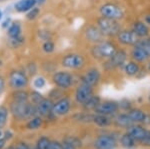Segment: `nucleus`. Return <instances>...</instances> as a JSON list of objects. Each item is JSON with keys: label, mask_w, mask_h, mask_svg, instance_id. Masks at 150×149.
<instances>
[{"label": "nucleus", "mask_w": 150, "mask_h": 149, "mask_svg": "<svg viewBox=\"0 0 150 149\" xmlns=\"http://www.w3.org/2000/svg\"><path fill=\"white\" fill-rule=\"evenodd\" d=\"M64 140L68 141V142L71 143L72 145H74L76 148H78V147H80V146H81V141L79 140L77 137H74V136H68V137H66Z\"/></svg>", "instance_id": "33"}, {"label": "nucleus", "mask_w": 150, "mask_h": 149, "mask_svg": "<svg viewBox=\"0 0 150 149\" xmlns=\"http://www.w3.org/2000/svg\"><path fill=\"white\" fill-rule=\"evenodd\" d=\"M133 32L135 33L139 38H145L149 34V29L146 24L143 22H135L133 24Z\"/></svg>", "instance_id": "21"}, {"label": "nucleus", "mask_w": 150, "mask_h": 149, "mask_svg": "<svg viewBox=\"0 0 150 149\" xmlns=\"http://www.w3.org/2000/svg\"><path fill=\"white\" fill-rule=\"evenodd\" d=\"M1 136H2V132H1V129H0V138H1Z\"/></svg>", "instance_id": "49"}, {"label": "nucleus", "mask_w": 150, "mask_h": 149, "mask_svg": "<svg viewBox=\"0 0 150 149\" xmlns=\"http://www.w3.org/2000/svg\"><path fill=\"white\" fill-rule=\"evenodd\" d=\"M132 58L137 62H144L145 60L148 58V55L145 53V51L138 45H134V48L132 49L131 52Z\"/></svg>", "instance_id": "24"}, {"label": "nucleus", "mask_w": 150, "mask_h": 149, "mask_svg": "<svg viewBox=\"0 0 150 149\" xmlns=\"http://www.w3.org/2000/svg\"><path fill=\"white\" fill-rule=\"evenodd\" d=\"M98 27L104 35H116L120 32V26L114 19L101 17L98 19Z\"/></svg>", "instance_id": "2"}, {"label": "nucleus", "mask_w": 150, "mask_h": 149, "mask_svg": "<svg viewBox=\"0 0 150 149\" xmlns=\"http://www.w3.org/2000/svg\"><path fill=\"white\" fill-rule=\"evenodd\" d=\"M12 96H13V101H19V102L28 101V98H29L28 93L21 89L16 90V92H14Z\"/></svg>", "instance_id": "28"}, {"label": "nucleus", "mask_w": 150, "mask_h": 149, "mask_svg": "<svg viewBox=\"0 0 150 149\" xmlns=\"http://www.w3.org/2000/svg\"><path fill=\"white\" fill-rule=\"evenodd\" d=\"M61 145H62V149H77L74 145H72L71 143L66 140H63V142L61 143Z\"/></svg>", "instance_id": "40"}, {"label": "nucleus", "mask_w": 150, "mask_h": 149, "mask_svg": "<svg viewBox=\"0 0 150 149\" xmlns=\"http://www.w3.org/2000/svg\"><path fill=\"white\" fill-rule=\"evenodd\" d=\"M9 83L13 89L19 90L26 87L28 84V78L23 72L12 71L9 76Z\"/></svg>", "instance_id": "6"}, {"label": "nucleus", "mask_w": 150, "mask_h": 149, "mask_svg": "<svg viewBox=\"0 0 150 149\" xmlns=\"http://www.w3.org/2000/svg\"><path fill=\"white\" fill-rule=\"evenodd\" d=\"M38 13H39V9L36 8V7H33L32 9H30L29 12L27 13V18L32 20V19H35L38 16Z\"/></svg>", "instance_id": "36"}, {"label": "nucleus", "mask_w": 150, "mask_h": 149, "mask_svg": "<svg viewBox=\"0 0 150 149\" xmlns=\"http://www.w3.org/2000/svg\"><path fill=\"white\" fill-rule=\"evenodd\" d=\"M144 20H145V23L148 24V25L150 26V14H149V15H146V16H145Z\"/></svg>", "instance_id": "45"}, {"label": "nucleus", "mask_w": 150, "mask_h": 149, "mask_svg": "<svg viewBox=\"0 0 150 149\" xmlns=\"http://www.w3.org/2000/svg\"><path fill=\"white\" fill-rule=\"evenodd\" d=\"M148 70L150 71V62H149V63H148Z\"/></svg>", "instance_id": "50"}, {"label": "nucleus", "mask_w": 150, "mask_h": 149, "mask_svg": "<svg viewBox=\"0 0 150 149\" xmlns=\"http://www.w3.org/2000/svg\"><path fill=\"white\" fill-rule=\"evenodd\" d=\"M0 1H3V0H0Z\"/></svg>", "instance_id": "52"}, {"label": "nucleus", "mask_w": 150, "mask_h": 149, "mask_svg": "<svg viewBox=\"0 0 150 149\" xmlns=\"http://www.w3.org/2000/svg\"><path fill=\"white\" fill-rule=\"evenodd\" d=\"M114 124L117 127L128 128L130 125H132L133 122L131 121V119H130V117L128 116L127 113H121L118 114L114 118Z\"/></svg>", "instance_id": "20"}, {"label": "nucleus", "mask_w": 150, "mask_h": 149, "mask_svg": "<svg viewBox=\"0 0 150 149\" xmlns=\"http://www.w3.org/2000/svg\"><path fill=\"white\" fill-rule=\"evenodd\" d=\"M119 109V104L114 101H104L100 102L98 106L95 108V113L96 114H102L109 116L111 114H114L115 112L118 111Z\"/></svg>", "instance_id": "10"}, {"label": "nucleus", "mask_w": 150, "mask_h": 149, "mask_svg": "<svg viewBox=\"0 0 150 149\" xmlns=\"http://www.w3.org/2000/svg\"><path fill=\"white\" fill-rule=\"evenodd\" d=\"M8 149H16V147H13V146H10V147H8Z\"/></svg>", "instance_id": "48"}, {"label": "nucleus", "mask_w": 150, "mask_h": 149, "mask_svg": "<svg viewBox=\"0 0 150 149\" xmlns=\"http://www.w3.org/2000/svg\"><path fill=\"white\" fill-rule=\"evenodd\" d=\"M38 2H39V3H43V2L45 1V0H37Z\"/></svg>", "instance_id": "47"}, {"label": "nucleus", "mask_w": 150, "mask_h": 149, "mask_svg": "<svg viewBox=\"0 0 150 149\" xmlns=\"http://www.w3.org/2000/svg\"><path fill=\"white\" fill-rule=\"evenodd\" d=\"M45 85V79L43 77H37L34 80V86L36 88H42Z\"/></svg>", "instance_id": "38"}, {"label": "nucleus", "mask_w": 150, "mask_h": 149, "mask_svg": "<svg viewBox=\"0 0 150 149\" xmlns=\"http://www.w3.org/2000/svg\"><path fill=\"white\" fill-rule=\"evenodd\" d=\"M47 149H62V145H61V143L58 142V141L50 140L49 146H48Z\"/></svg>", "instance_id": "39"}, {"label": "nucleus", "mask_w": 150, "mask_h": 149, "mask_svg": "<svg viewBox=\"0 0 150 149\" xmlns=\"http://www.w3.org/2000/svg\"><path fill=\"white\" fill-rule=\"evenodd\" d=\"M93 146L95 149H116L117 141L113 136L102 134L94 140Z\"/></svg>", "instance_id": "5"}, {"label": "nucleus", "mask_w": 150, "mask_h": 149, "mask_svg": "<svg viewBox=\"0 0 150 149\" xmlns=\"http://www.w3.org/2000/svg\"><path fill=\"white\" fill-rule=\"evenodd\" d=\"M37 3V0H19L16 3L15 8L19 12H26L32 9Z\"/></svg>", "instance_id": "22"}, {"label": "nucleus", "mask_w": 150, "mask_h": 149, "mask_svg": "<svg viewBox=\"0 0 150 149\" xmlns=\"http://www.w3.org/2000/svg\"><path fill=\"white\" fill-rule=\"evenodd\" d=\"M70 108H71V101L69 98L64 97L53 104L52 113L55 116H63L70 111Z\"/></svg>", "instance_id": "9"}, {"label": "nucleus", "mask_w": 150, "mask_h": 149, "mask_svg": "<svg viewBox=\"0 0 150 149\" xmlns=\"http://www.w3.org/2000/svg\"><path fill=\"white\" fill-rule=\"evenodd\" d=\"M124 70L128 76H134L139 72V66L135 62H128L124 67Z\"/></svg>", "instance_id": "26"}, {"label": "nucleus", "mask_w": 150, "mask_h": 149, "mask_svg": "<svg viewBox=\"0 0 150 149\" xmlns=\"http://www.w3.org/2000/svg\"><path fill=\"white\" fill-rule=\"evenodd\" d=\"M30 149H38V148H37V146L34 145V146H33V147H30Z\"/></svg>", "instance_id": "46"}, {"label": "nucleus", "mask_w": 150, "mask_h": 149, "mask_svg": "<svg viewBox=\"0 0 150 149\" xmlns=\"http://www.w3.org/2000/svg\"><path fill=\"white\" fill-rule=\"evenodd\" d=\"M135 45H138L145 51V53L150 57V38H143L142 40H139Z\"/></svg>", "instance_id": "31"}, {"label": "nucleus", "mask_w": 150, "mask_h": 149, "mask_svg": "<svg viewBox=\"0 0 150 149\" xmlns=\"http://www.w3.org/2000/svg\"><path fill=\"white\" fill-rule=\"evenodd\" d=\"M127 132L137 141V142H140V141L142 140V138L144 137L146 129H145L144 127H142L141 125H139V124L133 123L132 125H130L127 128Z\"/></svg>", "instance_id": "16"}, {"label": "nucleus", "mask_w": 150, "mask_h": 149, "mask_svg": "<svg viewBox=\"0 0 150 149\" xmlns=\"http://www.w3.org/2000/svg\"><path fill=\"white\" fill-rule=\"evenodd\" d=\"M10 110L14 117L18 119H27L34 117L37 113V108L28 101H13L10 105Z\"/></svg>", "instance_id": "1"}, {"label": "nucleus", "mask_w": 150, "mask_h": 149, "mask_svg": "<svg viewBox=\"0 0 150 149\" xmlns=\"http://www.w3.org/2000/svg\"><path fill=\"white\" fill-rule=\"evenodd\" d=\"M6 144V140L4 138H0V149H2L5 146Z\"/></svg>", "instance_id": "44"}, {"label": "nucleus", "mask_w": 150, "mask_h": 149, "mask_svg": "<svg viewBox=\"0 0 150 149\" xmlns=\"http://www.w3.org/2000/svg\"><path fill=\"white\" fill-rule=\"evenodd\" d=\"M139 143H141L142 145L146 146V147H150V130H146L144 137L142 138V140Z\"/></svg>", "instance_id": "35"}, {"label": "nucleus", "mask_w": 150, "mask_h": 149, "mask_svg": "<svg viewBox=\"0 0 150 149\" xmlns=\"http://www.w3.org/2000/svg\"><path fill=\"white\" fill-rule=\"evenodd\" d=\"M31 99H32V102L34 103V104H38L41 100L43 99L42 95L40 94V93L36 92V91H34V92L31 93Z\"/></svg>", "instance_id": "37"}, {"label": "nucleus", "mask_w": 150, "mask_h": 149, "mask_svg": "<svg viewBox=\"0 0 150 149\" xmlns=\"http://www.w3.org/2000/svg\"><path fill=\"white\" fill-rule=\"evenodd\" d=\"M1 16H2V12L0 11V19H1Z\"/></svg>", "instance_id": "51"}, {"label": "nucleus", "mask_w": 150, "mask_h": 149, "mask_svg": "<svg viewBox=\"0 0 150 149\" xmlns=\"http://www.w3.org/2000/svg\"><path fill=\"white\" fill-rule=\"evenodd\" d=\"M20 32H21V28H20V25L17 23H14L12 24L10 26L8 30V34L10 36L11 38L13 39H18L19 36H20Z\"/></svg>", "instance_id": "29"}, {"label": "nucleus", "mask_w": 150, "mask_h": 149, "mask_svg": "<svg viewBox=\"0 0 150 149\" xmlns=\"http://www.w3.org/2000/svg\"><path fill=\"white\" fill-rule=\"evenodd\" d=\"M119 142H120V145L124 149H134L136 147L137 141L135 140L128 132H126V133L122 134V135L120 136Z\"/></svg>", "instance_id": "19"}, {"label": "nucleus", "mask_w": 150, "mask_h": 149, "mask_svg": "<svg viewBox=\"0 0 150 149\" xmlns=\"http://www.w3.org/2000/svg\"><path fill=\"white\" fill-rule=\"evenodd\" d=\"M92 121L94 124H96L99 127H108L112 123V120L107 115H102V114H96L95 116H93Z\"/></svg>", "instance_id": "23"}, {"label": "nucleus", "mask_w": 150, "mask_h": 149, "mask_svg": "<svg viewBox=\"0 0 150 149\" xmlns=\"http://www.w3.org/2000/svg\"><path fill=\"white\" fill-rule=\"evenodd\" d=\"M104 34L100 31L99 28L96 27H89L86 30V37L88 40L92 42H102Z\"/></svg>", "instance_id": "18"}, {"label": "nucleus", "mask_w": 150, "mask_h": 149, "mask_svg": "<svg viewBox=\"0 0 150 149\" xmlns=\"http://www.w3.org/2000/svg\"><path fill=\"white\" fill-rule=\"evenodd\" d=\"M115 52L116 48L112 43L103 41L99 42V44L96 45L92 50L94 57H97V58H110Z\"/></svg>", "instance_id": "3"}, {"label": "nucleus", "mask_w": 150, "mask_h": 149, "mask_svg": "<svg viewBox=\"0 0 150 149\" xmlns=\"http://www.w3.org/2000/svg\"><path fill=\"white\" fill-rule=\"evenodd\" d=\"M8 118V109L5 106H0V129L5 126Z\"/></svg>", "instance_id": "30"}, {"label": "nucleus", "mask_w": 150, "mask_h": 149, "mask_svg": "<svg viewBox=\"0 0 150 149\" xmlns=\"http://www.w3.org/2000/svg\"><path fill=\"white\" fill-rule=\"evenodd\" d=\"M99 80H100V72L95 68L89 69L85 73V75L82 77V83L86 84L90 87L96 85L99 82Z\"/></svg>", "instance_id": "15"}, {"label": "nucleus", "mask_w": 150, "mask_h": 149, "mask_svg": "<svg viewBox=\"0 0 150 149\" xmlns=\"http://www.w3.org/2000/svg\"><path fill=\"white\" fill-rule=\"evenodd\" d=\"M126 57H127V54L125 51H123V50H118L117 51V50H116L115 53L110 57L107 62H106V66L109 69L122 66L123 64H124L125 60H126Z\"/></svg>", "instance_id": "12"}, {"label": "nucleus", "mask_w": 150, "mask_h": 149, "mask_svg": "<svg viewBox=\"0 0 150 149\" xmlns=\"http://www.w3.org/2000/svg\"><path fill=\"white\" fill-rule=\"evenodd\" d=\"M53 82L62 89H68L73 84V77L68 72L59 71L53 75Z\"/></svg>", "instance_id": "7"}, {"label": "nucleus", "mask_w": 150, "mask_h": 149, "mask_svg": "<svg viewBox=\"0 0 150 149\" xmlns=\"http://www.w3.org/2000/svg\"><path fill=\"white\" fill-rule=\"evenodd\" d=\"M118 40L124 45H135L139 41V37L133 31H120L118 33Z\"/></svg>", "instance_id": "13"}, {"label": "nucleus", "mask_w": 150, "mask_h": 149, "mask_svg": "<svg viewBox=\"0 0 150 149\" xmlns=\"http://www.w3.org/2000/svg\"><path fill=\"white\" fill-rule=\"evenodd\" d=\"M100 12H101V14H102L103 17L109 18V19H114V20L122 18L123 15H124L122 9L118 5L113 4V3L104 4L103 6H101Z\"/></svg>", "instance_id": "4"}, {"label": "nucleus", "mask_w": 150, "mask_h": 149, "mask_svg": "<svg viewBox=\"0 0 150 149\" xmlns=\"http://www.w3.org/2000/svg\"><path fill=\"white\" fill-rule=\"evenodd\" d=\"M92 95H93L92 87L82 83L76 89V92H75V100L79 104H84Z\"/></svg>", "instance_id": "11"}, {"label": "nucleus", "mask_w": 150, "mask_h": 149, "mask_svg": "<svg viewBox=\"0 0 150 149\" xmlns=\"http://www.w3.org/2000/svg\"><path fill=\"white\" fill-rule=\"evenodd\" d=\"M16 149H30V147H29L26 143L20 142V143H18L17 146H16Z\"/></svg>", "instance_id": "42"}, {"label": "nucleus", "mask_w": 150, "mask_h": 149, "mask_svg": "<svg viewBox=\"0 0 150 149\" xmlns=\"http://www.w3.org/2000/svg\"><path fill=\"white\" fill-rule=\"evenodd\" d=\"M43 124V120L40 116H34L27 122L26 124V128L28 130H36V129H39Z\"/></svg>", "instance_id": "25"}, {"label": "nucleus", "mask_w": 150, "mask_h": 149, "mask_svg": "<svg viewBox=\"0 0 150 149\" xmlns=\"http://www.w3.org/2000/svg\"><path fill=\"white\" fill-rule=\"evenodd\" d=\"M49 143H50L49 139L47 137H45V136H42V137H40L38 139L35 145L37 146L38 149H47L48 146H49Z\"/></svg>", "instance_id": "32"}, {"label": "nucleus", "mask_w": 150, "mask_h": 149, "mask_svg": "<svg viewBox=\"0 0 150 149\" xmlns=\"http://www.w3.org/2000/svg\"><path fill=\"white\" fill-rule=\"evenodd\" d=\"M99 103H100V98H99L98 96L92 95L85 103H84V104H82V105H83V107L85 108V109L89 110V109H95V108L98 106Z\"/></svg>", "instance_id": "27"}, {"label": "nucleus", "mask_w": 150, "mask_h": 149, "mask_svg": "<svg viewBox=\"0 0 150 149\" xmlns=\"http://www.w3.org/2000/svg\"><path fill=\"white\" fill-rule=\"evenodd\" d=\"M43 51L46 52V53H51V52L54 51V44L51 41H46L43 44Z\"/></svg>", "instance_id": "34"}, {"label": "nucleus", "mask_w": 150, "mask_h": 149, "mask_svg": "<svg viewBox=\"0 0 150 149\" xmlns=\"http://www.w3.org/2000/svg\"><path fill=\"white\" fill-rule=\"evenodd\" d=\"M53 103L51 100L48 98H43L41 101L36 104V108H37V113H39L42 117H49L52 113V108Z\"/></svg>", "instance_id": "14"}, {"label": "nucleus", "mask_w": 150, "mask_h": 149, "mask_svg": "<svg viewBox=\"0 0 150 149\" xmlns=\"http://www.w3.org/2000/svg\"><path fill=\"white\" fill-rule=\"evenodd\" d=\"M12 137H13V134H12V132L11 131H6L5 133H4V136H3V138L5 139V140H9V139H11Z\"/></svg>", "instance_id": "43"}, {"label": "nucleus", "mask_w": 150, "mask_h": 149, "mask_svg": "<svg viewBox=\"0 0 150 149\" xmlns=\"http://www.w3.org/2000/svg\"><path fill=\"white\" fill-rule=\"evenodd\" d=\"M5 89V80L2 76H0V94Z\"/></svg>", "instance_id": "41"}, {"label": "nucleus", "mask_w": 150, "mask_h": 149, "mask_svg": "<svg viewBox=\"0 0 150 149\" xmlns=\"http://www.w3.org/2000/svg\"><path fill=\"white\" fill-rule=\"evenodd\" d=\"M84 63H85V60H84L83 56L79 54H69L62 59V65L70 69L81 68L84 65Z\"/></svg>", "instance_id": "8"}, {"label": "nucleus", "mask_w": 150, "mask_h": 149, "mask_svg": "<svg viewBox=\"0 0 150 149\" xmlns=\"http://www.w3.org/2000/svg\"><path fill=\"white\" fill-rule=\"evenodd\" d=\"M128 116L130 117L131 121L133 123H142L146 120V114H145L144 111H142L141 109H138V108H133V109H130L128 111Z\"/></svg>", "instance_id": "17"}]
</instances>
